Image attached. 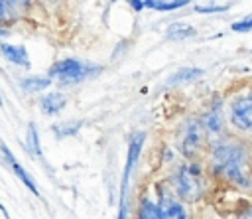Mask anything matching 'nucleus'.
<instances>
[{
  "mask_svg": "<svg viewBox=\"0 0 252 219\" xmlns=\"http://www.w3.org/2000/svg\"><path fill=\"white\" fill-rule=\"evenodd\" d=\"M211 168L228 182L248 187L250 185V164L248 150L234 140H217L211 152Z\"/></svg>",
  "mask_w": 252,
  "mask_h": 219,
  "instance_id": "1",
  "label": "nucleus"
},
{
  "mask_svg": "<svg viewBox=\"0 0 252 219\" xmlns=\"http://www.w3.org/2000/svg\"><path fill=\"white\" fill-rule=\"evenodd\" d=\"M173 187H175V195L181 201L193 203L201 199V195L205 193V176L201 166L195 162H187L179 166L173 176Z\"/></svg>",
  "mask_w": 252,
  "mask_h": 219,
  "instance_id": "2",
  "label": "nucleus"
},
{
  "mask_svg": "<svg viewBox=\"0 0 252 219\" xmlns=\"http://www.w3.org/2000/svg\"><path fill=\"white\" fill-rule=\"evenodd\" d=\"M100 69H102L100 65L85 63V61L75 59V57H65V59L55 61V63L49 67L47 77H49L51 81L57 79L61 85H77V83L85 81L87 77L96 75Z\"/></svg>",
  "mask_w": 252,
  "mask_h": 219,
  "instance_id": "3",
  "label": "nucleus"
},
{
  "mask_svg": "<svg viewBox=\"0 0 252 219\" xmlns=\"http://www.w3.org/2000/svg\"><path fill=\"white\" fill-rule=\"evenodd\" d=\"M146 134L144 132H134L130 136V144H128V154H126V166L122 172V182H120V197H118V219H126V189H128V182H130V174L138 162V156L142 152Z\"/></svg>",
  "mask_w": 252,
  "mask_h": 219,
  "instance_id": "4",
  "label": "nucleus"
},
{
  "mask_svg": "<svg viewBox=\"0 0 252 219\" xmlns=\"http://www.w3.org/2000/svg\"><path fill=\"white\" fill-rule=\"evenodd\" d=\"M207 144V134L201 126L199 118H187L181 128V150L187 158L197 156Z\"/></svg>",
  "mask_w": 252,
  "mask_h": 219,
  "instance_id": "5",
  "label": "nucleus"
},
{
  "mask_svg": "<svg viewBox=\"0 0 252 219\" xmlns=\"http://www.w3.org/2000/svg\"><path fill=\"white\" fill-rule=\"evenodd\" d=\"M158 209H159L161 219H191L189 213H187V209H185V205L181 203V199L165 183L159 185Z\"/></svg>",
  "mask_w": 252,
  "mask_h": 219,
  "instance_id": "6",
  "label": "nucleus"
},
{
  "mask_svg": "<svg viewBox=\"0 0 252 219\" xmlns=\"http://www.w3.org/2000/svg\"><path fill=\"white\" fill-rule=\"evenodd\" d=\"M230 122L242 132L252 130V95L234 99V103L230 105Z\"/></svg>",
  "mask_w": 252,
  "mask_h": 219,
  "instance_id": "7",
  "label": "nucleus"
},
{
  "mask_svg": "<svg viewBox=\"0 0 252 219\" xmlns=\"http://www.w3.org/2000/svg\"><path fill=\"white\" fill-rule=\"evenodd\" d=\"M201 126L207 134V138L211 140H220L222 134V107L220 105H213L201 118Z\"/></svg>",
  "mask_w": 252,
  "mask_h": 219,
  "instance_id": "8",
  "label": "nucleus"
},
{
  "mask_svg": "<svg viewBox=\"0 0 252 219\" xmlns=\"http://www.w3.org/2000/svg\"><path fill=\"white\" fill-rule=\"evenodd\" d=\"M0 152H2L4 160L8 162L10 170H12V172L18 176V180H20V182H22V183H24V185H26V187H28V189L33 193V195H39V189H37V185H35L33 178H32V176H30V174H28V172H26V170H24V168H22V166L16 162V158H14L12 150H10V148H8L4 142H0Z\"/></svg>",
  "mask_w": 252,
  "mask_h": 219,
  "instance_id": "9",
  "label": "nucleus"
},
{
  "mask_svg": "<svg viewBox=\"0 0 252 219\" xmlns=\"http://www.w3.org/2000/svg\"><path fill=\"white\" fill-rule=\"evenodd\" d=\"M0 53L4 55L6 61H10L18 67L30 69V55H28V49L24 43H0Z\"/></svg>",
  "mask_w": 252,
  "mask_h": 219,
  "instance_id": "10",
  "label": "nucleus"
},
{
  "mask_svg": "<svg viewBox=\"0 0 252 219\" xmlns=\"http://www.w3.org/2000/svg\"><path fill=\"white\" fill-rule=\"evenodd\" d=\"M65 105H67V95L61 93V91H49L39 99V109L47 116H53V114L61 112L65 109Z\"/></svg>",
  "mask_w": 252,
  "mask_h": 219,
  "instance_id": "11",
  "label": "nucleus"
},
{
  "mask_svg": "<svg viewBox=\"0 0 252 219\" xmlns=\"http://www.w3.org/2000/svg\"><path fill=\"white\" fill-rule=\"evenodd\" d=\"M30 2H18V0H0V24H10L18 16H22V8H28Z\"/></svg>",
  "mask_w": 252,
  "mask_h": 219,
  "instance_id": "12",
  "label": "nucleus"
},
{
  "mask_svg": "<svg viewBox=\"0 0 252 219\" xmlns=\"http://www.w3.org/2000/svg\"><path fill=\"white\" fill-rule=\"evenodd\" d=\"M49 85H51V79L47 75H28L20 79V89H24L26 93H37L47 89Z\"/></svg>",
  "mask_w": 252,
  "mask_h": 219,
  "instance_id": "13",
  "label": "nucleus"
},
{
  "mask_svg": "<svg viewBox=\"0 0 252 219\" xmlns=\"http://www.w3.org/2000/svg\"><path fill=\"white\" fill-rule=\"evenodd\" d=\"M205 71L201 67H183L179 71H175L169 79H167V85H179V83H189V81H195L203 75Z\"/></svg>",
  "mask_w": 252,
  "mask_h": 219,
  "instance_id": "14",
  "label": "nucleus"
},
{
  "mask_svg": "<svg viewBox=\"0 0 252 219\" xmlns=\"http://www.w3.org/2000/svg\"><path fill=\"white\" fill-rule=\"evenodd\" d=\"M191 36H195V28H191L189 24H183V22H173L165 32V37L173 39V41H181Z\"/></svg>",
  "mask_w": 252,
  "mask_h": 219,
  "instance_id": "15",
  "label": "nucleus"
},
{
  "mask_svg": "<svg viewBox=\"0 0 252 219\" xmlns=\"http://www.w3.org/2000/svg\"><path fill=\"white\" fill-rule=\"evenodd\" d=\"M138 219H161L158 203H154L152 199L144 197L140 201V207H138Z\"/></svg>",
  "mask_w": 252,
  "mask_h": 219,
  "instance_id": "16",
  "label": "nucleus"
},
{
  "mask_svg": "<svg viewBox=\"0 0 252 219\" xmlns=\"http://www.w3.org/2000/svg\"><path fill=\"white\" fill-rule=\"evenodd\" d=\"M83 126V120H75V122H63V124H53L51 130L55 132L57 138H65V136H75Z\"/></svg>",
  "mask_w": 252,
  "mask_h": 219,
  "instance_id": "17",
  "label": "nucleus"
},
{
  "mask_svg": "<svg viewBox=\"0 0 252 219\" xmlns=\"http://www.w3.org/2000/svg\"><path fill=\"white\" fill-rule=\"evenodd\" d=\"M26 142H28V150L33 154V156H41V144H39V134H37V128L33 122L28 124V136H26Z\"/></svg>",
  "mask_w": 252,
  "mask_h": 219,
  "instance_id": "18",
  "label": "nucleus"
},
{
  "mask_svg": "<svg viewBox=\"0 0 252 219\" xmlns=\"http://www.w3.org/2000/svg\"><path fill=\"white\" fill-rule=\"evenodd\" d=\"M181 6H187L185 0H175V2H163V0H150L146 2V8H154L159 12H169V10H177Z\"/></svg>",
  "mask_w": 252,
  "mask_h": 219,
  "instance_id": "19",
  "label": "nucleus"
},
{
  "mask_svg": "<svg viewBox=\"0 0 252 219\" xmlns=\"http://www.w3.org/2000/svg\"><path fill=\"white\" fill-rule=\"evenodd\" d=\"M228 8H230V4H197L195 12L197 14H217V12H224Z\"/></svg>",
  "mask_w": 252,
  "mask_h": 219,
  "instance_id": "20",
  "label": "nucleus"
},
{
  "mask_svg": "<svg viewBox=\"0 0 252 219\" xmlns=\"http://www.w3.org/2000/svg\"><path fill=\"white\" fill-rule=\"evenodd\" d=\"M230 28H232V32H240V34H244V32H250V30H252V14H246L242 20L234 22Z\"/></svg>",
  "mask_w": 252,
  "mask_h": 219,
  "instance_id": "21",
  "label": "nucleus"
},
{
  "mask_svg": "<svg viewBox=\"0 0 252 219\" xmlns=\"http://www.w3.org/2000/svg\"><path fill=\"white\" fill-rule=\"evenodd\" d=\"M236 219H252V205H248L244 211H240Z\"/></svg>",
  "mask_w": 252,
  "mask_h": 219,
  "instance_id": "22",
  "label": "nucleus"
},
{
  "mask_svg": "<svg viewBox=\"0 0 252 219\" xmlns=\"http://www.w3.org/2000/svg\"><path fill=\"white\" fill-rule=\"evenodd\" d=\"M130 6H132V8H136V10H142V8H146V2H138V0H132V2H130Z\"/></svg>",
  "mask_w": 252,
  "mask_h": 219,
  "instance_id": "23",
  "label": "nucleus"
},
{
  "mask_svg": "<svg viewBox=\"0 0 252 219\" xmlns=\"http://www.w3.org/2000/svg\"><path fill=\"white\" fill-rule=\"evenodd\" d=\"M8 34H10V30H8V28H0V37H6Z\"/></svg>",
  "mask_w": 252,
  "mask_h": 219,
  "instance_id": "24",
  "label": "nucleus"
},
{
  "mask_svg": "<svg viewBox=\"0 0 252 219\" xmlns=\"http://www.w3.org/2000/svg\"><path fill=\"white\" fill-rule=\"evenodd\" d=\"M0 211H2V213H4V215H6V219H10V217H8V211H6V207H4V205H2V203H0Z\"/></svg>",
  "mask_w": 252,
  "mask_h": 219,
  "instance_id": "25",
  "label": "nucleus"
}]
</instances>
